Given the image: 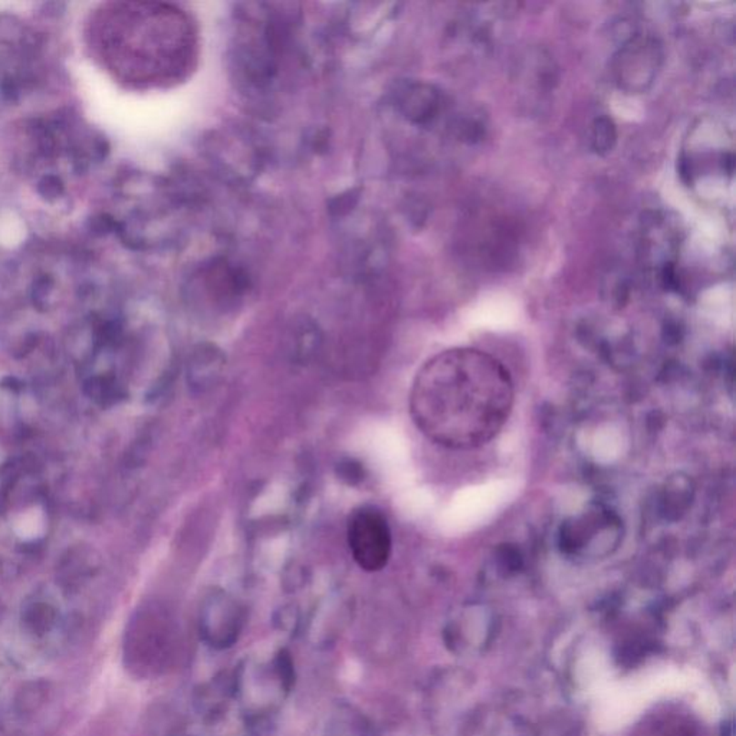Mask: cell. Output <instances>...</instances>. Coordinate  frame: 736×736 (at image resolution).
Returning <instances> with one entry per match:
<instances>
[{
  "instance_id": "cell-14",
  "label": "cell",
  "mask_w": 736,
  "mask_h": 736,
  "mask_svg": "<svg viewBox=\"0 0 736 736\" xmlns=\"http://www.w3.org/2000/svg\"><path fill=\"white\" fill-rule=\"evenodd\" d=\"M38 191L39 195L45 199V200L52 201L55 199H58L59 196H62L64 193V183H62L61 179L56 178V176H45L38 184Z\"/></svg>"
},
{
  "instance_id": "cell-16",
  "label": "cell",
  "mask_w": 736,
  "mask_h": 736,
  "mask_svg": "<svg viewBox=\"0 0 736 736\" xmlns=\"http://www.w3.org/2000/svg\"><path fill=\"white\" fill-rule=\"evenodd\" d=\"M276 624L281 630L288 634L297 633L298 626H300V618L298 614L291 608V610H283L280 618H276Z\"/></svg>"
},
{
  "instance_id": "cell-12",
  "label": "cell",
  "mask_w": 736,
  "mask_h": 736,
  "mask_svg": "<svg viewBox=\"0 0 736 736\" xmlns=\"http://www.w3.org/2000/svg\"><path fill=\"white\" fill-rule=\"evenodd\" d=\"M271 665H272L276 676L280 679L281 685L285 689V692L290 695L292 692L293 686H295V678H297L295 665H293V659L290 650L281 649L280 651H276V655L271 660Z\"/></svg>"
},
{
  "instance_id": "cell-15",
  "label": "cell",
  "mask_w": 736,
  "mask_h": 736,
  "mask_svg": "<svg viewBox=\"0 0 736 736\" xmlns=\"http://www.w3.org/2000/svg\"><path fill=\"white\" fill-rule=\"evenodd\" d=\"M340 476H342V481L347 482V484H357V482L363 479L362 465L355 464L353 460H347V462H344V464H342V466H340Z\"/></svg>"
},
{
  "instance_id": "cell-1",
  "label": "cell",
  "mask_w": 736,
  "mask_h": 736,
  "mask_svg": "<svg viewBox=\"0 0 736 736\" xmlns=\"http://www.w3.org/2000/svg\"><path fill=\"white\" fill-rule=\"evenodd\" d=\"M514 400V382L499 360L474 348H454L420 368L410 392V414L434 444L475 449L501 432Z\"/></svg>"
},
{
  "instance_id": "cell-3",
  "label": "cell",
  "mask_w": 736,
  "mask_h": 736,
  "mask_svg": "<svg viewBox=\"0 0 736 736\" xmlns=\"http://www.w3.org/2000/svg\"><path fill=\"white\" fill-rule=\"evenodd\" d=\"M350 552L367 573L382 571L392 557L393 539L389 522L375 506H360L350 515L347 526Z\"/></svg>"
},
{
  "instance_id": "cell-7",
  "label": "cell",
  "mask_w": 736,
  "mask_h": 736,
  "mask_svg": "<svg viewBox=\"0 0 736 736\" xmlns=\"http://www.w3.org/2000/svg\"><path fill=\"white\" fill-rule=\"evenodd\" d=\"M372 735V723L368 722L362 710L350 703L337 705L327 723H325L324 736H370Z\"/></svg>"
},
{
  "instance_id": "cell-5",
  "label": "cell",
  "mask_w": 736,
  "mask_h": 736,
  "mask_svg": "<svg viewBox=\"0 0 736 736\" xmlns=\"http://www.w3.org/2000/svg\"><path fill=\"white\" fill-rule=\"evenodd\" d=\"M561 538L563 547L569 552H588L594 548L597 539L604 548L608 547V542L618 541V524L607 512L591 511L567 524Z\"/></svg>"
},
{
  "instance_id": "cell-8",
  "label": "cell",
  "mask_w": 736,
  "mask_h": 736,
  "mask_svg": "<svg viewBox=\"0 0 736 736\" xmlns=\"http://www.w3.org/2000/svg\"><path fill=\"white\" fill-rule=\"evenodd\" d=\"M222 354L213 348H203L198 350L195 357L189 363V382L193 387L205 389L209 385L215 384L223 368Z\"/></svg>"
},
{
  "instance_id": "cell-10",
  "label": "cell",
  "mask_w": 736,
  "mask_h": 736,
  "mask_svg": "<svg viewBox=\"0 0 736 736\" xmlns=\"http://www.w3.org/2000/svg\"><path fill=\"white\" fill-rule=\"evenodd\" d=\"M454 133L460 141L477 144L485 140L487 134L486 117L476 108H466L454 121Z\"/></svg>"
},
{
  "instance_id": "cell-17",
  "label": "cell",
  "mask_w": 736,
  "mask_h": 736,
  "mask_svg": "<svg viewBox=\"0 0 736 736\" xmlns=\"http://www.w3.org/2000/svg\"><path fill=\"white\" fill-rule=\"evenodd\" d=\"M92 223H94V230L98 232H106V230H109V229L113 228L114 222L111 219L106 218V216H101V218L92 219Z\"/></svg>"
},
{
  "instance_id": "cell-4",
  "label": "cell",
  "mask_w": 736,
  "mask_h": 736,
  "mask_svg": "<svg viewBox=\"0 0 736 736\" xmlns=\"http://www.w3.org/2000/svg\"><path fill=\"white\" fill-rule=\"evenodd\" d=\"M246 624V610L235 597L211 590L200 606L199 631L209 648L226 650L238 643Z\"/></svg>"
},
{
  "instance_id": "cell-2",
  "label": "cell",
  "mask_w": 736,
  "mask_h": 736,
  "mask_svg": "<svg viewBox=\"0 0 736 736\" xmlns=\"http://www.w3.org/2000/svg\"><path fill=\"white\" fill-rule=\"evenodd\" d=\"M665 62V49L655 36L633 32L624 39L611 61V76L626 94L648 91Z\"/></svg>"
},
{
  "instance_id": "cell-9",
  "label": "cell",
  "mask_w": 736,
  "mask_h": 736,
  "mask_svg": "<svg viewBox=\"0 0 736 736\" xmlns=\"http://www.w3.org/2000/svg\"><path fill=\"white\" fill-rule=\"evenodd\" d=\"M235 696V676L233 678H216L213 682L203 686L196 699L200 712L206 715H215L219 710H223V702L228 700L229 696Z\"/></svg>"
},
{
  "instance_id": "cell-13",
  "label": "cell",
  "mask_w": 736,
  "mask_h": 736,
  "mask_svg": "<svg viewBox=\"0 0 736 736\" xmlns=\"http://www.w3.org/2000/svg\"><path fill=\"white\" fill-rule=\"evenodd\" d=\"M45 529V516L39 509H31L26 514L22 515L21 518L17 519L15 524V531H16L19 538L25 541H32L36 539L44 534Z\"/></svg>"
},
{
  "instance_id": "cell-11",
  "label": "cell",
  "mask_w": 736,
  "mask_h": 736,
  "mask_svg": "<svg viewBox=\"0 0 736 736\" xmlns=\"http://www.w3.org/2000/svg\"><path fill=\"white\" fill-rule=\"evenodd\" d=\"M590 148L597 156H607L614 150L618 144V126L614 119L608 116H600L594 118L590 127Z\"/></svg>"
},
{
  "instance_id": "cell-6",
  "label": "cell",
  "mask_w": 736,
  "mask_h": 736,
  "mask_svg": "<svg viewBox=\"0 0 736 736\" xmlns=\"http://www.w3.org/2000/svg\"><path fill=\"white\" fill-rule=\"evenodd\" d=\"M402 107L413 123H429L440 113L442 97L440 92L429 84H412L403 94Z\"/></svg>"
}]
</instances>
